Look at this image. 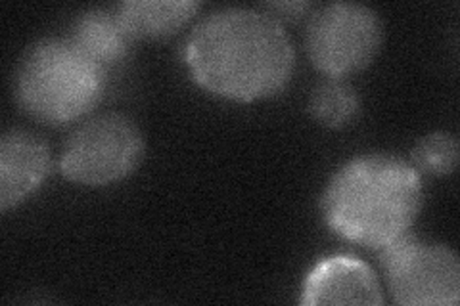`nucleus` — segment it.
<instances>
[{"label": "nucleus", "mask_w": 460, "mask_h": 306, "mask_svg": "<svg viewBox=\"0 0 460 306\" xmlns=\"http://www.w3.org/2000/svg\"><path fill=\"white\" fill-rule=\"evenodd\" d=\"M67 39L74 42L77 50H81L104 71L108 66L121 62L135 40L121 23L115 8H98L83 13L77 18Z\"/></svg>", "instance_id": "nucleus-9"}, {"label": "nucleus", "mask_w": 460, "mask_h": 306, "mask_svg": "<svg viewBox=\"0 0 460 306\" xmlns=\"http://www.w3.org/2000/svg\"><path fill=\"white\" fill-rule=\"evenodd\" d=\"M458 140L449 133H431L412 150V167L419 172L445 177L456 169Z\"/></svg>", "instance_id": "nucleus-12"}, {"label": "nucleus", "mask_w": 460, "mask_h": 306, "mask_svg": "<svg viewBox=\"0 0 460 306\" xmlns=\"http://www.w3.org/2000/svg\"><path fill=\"white\" fill-rule=\"evenodd\" d=\"M380 262L394 301L402 306H455L460 299V260L451 247L411 232L382 247Z\"/></svg>", "instance_id": "nucleus-4"}, {"label": "nucleus", "mask_w": 460, "mask_h": 306, "mask_svg": "<svg viewBox=\"0 0 460 306\" xmlns=\"http://www.w3.org/2000/svg\"><path fill=\"white\" fill-rule=\"evenodd\" d=\"M50 172V150L40 136L10 128L0 138V211L33 196Z\"/></svg>", "instance_id": "nucleus-8"}, {"label": "nucleus", "mask_w": 460, "mask_h": 306, "mask_svg": "<svg viewBox=\"0 0 460 306\" xmlns=\"http://www.w3.org/2000/svg\"><path fill=\"white\" fill-rule=\"evenodd\" d=\"M309 109L319 123L330 128H341L357 118L361 109V100L348 83L330 79L313 91Z\"/></svg>", "instance_id": "nucleus-11"}, {"label": "nucleus", "mask_w": 460, "mask_h": 306, "mask_svg": "<svg viewBox=\"0 0 460 306\" xmlns=\"http://www.w3.org/2000/svg\"><path fill=\"white\" fill-rule=\"evenodd\" d=\"M142 157L140 128L121 113H104L69 135L60 157V172L75 184L108 186L127 179Z\"/></svg>", "instance_id": "nucleus-5"}, {"label": "nucleus", "mask_w": 460, "mask_h": 306, "mask_svg": "<svg viewBox=\"0 0 460 306\" xmlns=\"http://www.w3.org/2000/svg\"><path fill=\"white\" fill-rule=\"evenodd\" d=\"M184 60L201 89L253 101L279 94L290 83L296 52L277 18L233 6L215 10L192 29Z\"/></svg>", "instance_id": "nucleus-1"}, {"label": "nucleus", "mask_w": 460, "mask_h": 306, "mask_svg": "<svg viewBox=\"0 0 460 306\" xmlns=\"http://www.w3.org/2000/svg\"><path fill=\"white\" fill-rule=\"evenodd\" d=\"M382 287L368 265L348 255L321 260L304 282L301 304H382Z\"/></svg>", "instance_id": "nucleus-7"}, {"label": "nucleus", "mask_w": 460, "mask_h": 306, "mask_svg": "<svg viewBox=\"0 0 460 306\" xmlns=\"http://www.w3.org/2000/svg\"><path fill=\"white\" fill-rule=\"evenodd\" d=\"M384 25L370 6L332 3L316 10L307 25V54L330 79L363 71L380 52Z\"/></svg>", "instance_id": "nucleus-6"}, {"label": "nucleus", "mask_w": 460, "mask_h": 306, "mask_svg": "<svg viewBox=\"0 0 460 306\" xmlns=\"http://www.w3.org/2000/svg\"><path fill=\"white\" fill-rule=\"evenodd\" d=\"M424 203L420 172L394 155H361L330 179L323 213L336 234L380 251L411 232Z\"/></svg>", "instance_id": "nucleus-2"}, {"label": "nucleus", "mask_w": 460, "mask_h": 306, "mask_svg": "<svg viewBox=\"0 0 460 306\" xmlns=\"http://www.w3.org/2000/svg\"><path fill=\"white\" fill-rule=\"evenodd\" d=\"M106 71L69 39H45L29 48L16 73L18 104L33 119L64 125L89 113L104 94Z\"/></svg>", "instance_id": "nucleus-3"}, {"label": "nucleus", "mask_w": 460, "mask_h": 306, "mask_svg": "<svg viewBox=\"0 0 460 306\" xmlns=\"http://www.w3.org/2000/svg\"><path fill=\"white\" fill-rule=\"evenodd\" d=\"M199 3L192 0H128L115 12L133 39H162L177 33L190 22Z\"/></svg>", "instance_id": "nucleus-10"}]
</instances>
